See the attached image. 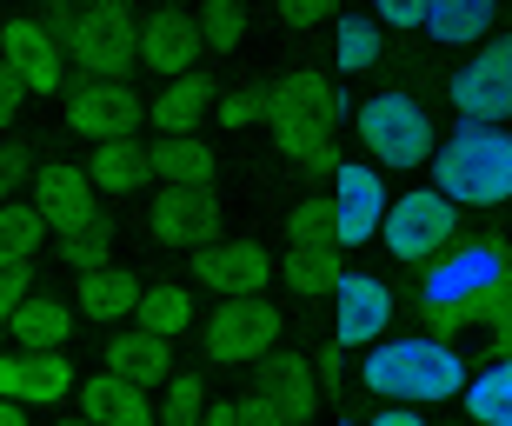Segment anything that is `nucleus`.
I'll use <instances>...</instances> for the list:
<instances>
[{
    "instance_id": "29",
    "label": "nucleus",
    "mask_w": 512,
    "mask_h": 426,
    "mask_svg": "<svg viewBox=\"0 0 512 426\" xmlns=\"http://www.w3.org/2000/svg\"><path fill=\"white\" fill-rule=\"evenodd\" d=\"M433 40H446V47H473V40L493 34V7H479V0H446V7H426V20H419Z\"/></svg>"
},
{
    "instance_id": "47",
    "label": "nucleus",
    "mask_w": 512,
    "mask_h": 426,
    "mask_svg": "<svg viewBox=\"0 0 512 426\" xmlns=\"http://www.w3.org/2000/svg\"><path fill=\"white\" fill-rule=\"evenodd\" d=\"M506 280H512V253H506Z\"/></svg>"
},
{
    "instance_id": "36",
    "label": "nucleus",
    "mask_w": 512,
    "mask_h": 426,
    "mask_svg": "<svg viewBox=\"0 0 512 426\" xmlns=\"http://www.w3.org/2000/svg\"><path fill=\"white\" fill-rule=\"evenodd\" d=\"M60 253H67V267H87V273H100V267H107V227L67 233V240H60Z\"/></svg>"
},
{
    "instance_id": "13",
    "label": "nucleus",
    "mask_w": 512,
    "mask_h": 426,
    "mask_svg": "<svg viewBox=\"0 0 512 426\" xmlns=\"http://www.w3.org/2000/svg\"><path fill=\"white\" fill-rule=\"evenodd\" d=\"M193 273H200V287H213L220 300H260V287L273 280V260H266V247H253V240H207V247L193 253Z\"/></svg>"
},
{
    "instance_id": "43",
    "label": "nucleus",
    "mask_w": 512,
    "mask_h": 426,
    "mask_svg": "<svg viewBox=\"0 0 512 426\" xmlns=\"http://www.w3.org/2000/svg\"><path fill=\"white\" fill-rule=\"evenodd\" d=\"M366 426H426V413H413V407H386L380 420H366Z\"/></svg>"
},
{
    "instance_id": "30",
    "label": "nucleus",
    "mask_w": 512,
    "mask_h": 426,
    "mask_svg": "<svg viewBox=\"0 0 512 426\" xmlns=\"http://www.w3.org/2000/svg\"><path fill=\"white\" fill-rule=\"evenodd\" d=\"M466 407L479 426H512V360H493L479 380H466Z\"/></svg>"
},
{
    "instance_id": "35",
    "label": "nucleus",
    "mask_w": 512,
    "mask_h": 426,
    "mask_svg": "<svg viewBox=\"0 0 512 426\" xmlns=\"http://www.w3.org/2000/svg\"><path fill=\"white\" fill-rule=\"evenodd\" d=\"M380 60V27L373 20H340V74H366Z\"/></svg>"
},
{
    "instance_id": "24",
    "label": "nucleus",
    "mask_w": 512,
    "mask_h": 426,
    "mask_svg": "<svg viewBox=\"0 0 512 426\" xmlns=\"http://www.w3.org/2000/svg\"><path fill=\"white\" fill-rule=\"evenodd\" d=\"M133 327L153 333V340H180L193 327V293L180 280H160V287H140V307H133Z\"/></svg>"
},
{
    "instance_id": "48",
    "label": "nucleus",
    "mask_w": 512,
    "mask_h": 426,
    "mask_svg": "<svg viewBox=\"0 0 512 426\" xmlns=\"http://www.w3.org/2000/svg\"><path fill=\"white\" fill-rule=\"evenodd\" d=\"M340 426H346V420H340Z\"/></svg>"
},
{
    "instance_id": "15",
    "label": "nucleus",
    "mask_w": 512,
    "mask_h": 426,
    "mask_svg": "<svg viewBox=\"0 0 512 426\" xmlns=\"http://www.w3.org/2000/svg\"><path fill=\"white\" fill-rule=\"evenodd\" d=\"M380 220H386L380 174L346 160L340 174H333V240L340 247H366V240H380Z\"/></svg>"
},
{
    "instance_id": "18",
    "label": "nucleus",
    "mask_w": 512,
    "mask_h": 426,
    "mask_svg": "<svg viewBox=\"0 0 512 426\" xmlns=\"http://www.w3.org/2000/svg\"><path fill=\"white\" fill-rule=\"evenodd\" d=\"M34 213H40V227H54L60 240L100 227L94 187H87V174H74V167H47V174L34 180Z\"/></svg>"
},
{
    "instance_id": "16",
    "label": "nucleus",
    "mask_w": 512,
    "mask_h": 426,
    "mask_svg": "<svg viewBox=\"0 0 512 426\" xmlns=\"http://www.w3.org/2000/svg\"><path fill=\"white\" fill-rule=\"evenodd\" d=\"M213 227H220V200L213 187H160L153 194V240L160 247H207Z\"/></svg>"
},
{
    "instance_id": "45",
    "label": "nucleus",
    "mask_w": 512,
    "mask_h": 426,
    "mask_svg": "<svg viewBox=\"0 0 512 426\" xmlns=\"http://www.w3.org/2000/svg\"><path fill=\"white\" fill-rule=\"evenodd\" d=\"M0 426H27V413H20V407H7V400H0Z\"/></svg>"
},
{
    "instance_id": "6",
    "label": "nucleus",
    "mask_w": 512,
    "mask_h": 426,
    "mask_svg": "<svg viewBox=\"0 0 512 426\" xmlns=\"http://www.w3.org/2000/svg\"><path fill=\"white\" fill-rule=\"evenodd\" d=\"M360 140L386 167H426L433 160V120L413 94H373L360 100Z\"/></svg>"
},
{
    "instance_id": "20",
    "label": "nucleus",
    "mask_w": 512,
    "mask_h": 426,
    "mask_svg": "<svg viewBox=\"0 0 512 426\" xmlns=\"http://www.w3.org/2000/svg\"><path fill=\"white\" fill-rule=\"evenodd\" d=\"M107 373L147 393V387H160V380H173V347L153 340V333H140V327H127V333L107 340Z\"/></svg>"
},
{
    "instance_id": "23",
    "label": "nucleus",
    "mask_w": 512,
    "mask_h": 426,
    "mask_svg": "<svg viewBox=\"0 0 512 426\" xmlns=\"http://www.w3.org/2000/svg\"><path fill=\"white\" fill-rule=\"evenodd\" d=\"M213 87L200 74H187V80H167V87H160V94L147 100V114L160 120V140H173V134H193V127H200V114H213Z\"/></svg>"
},
{
    "instance_id": "4",
    "label": "nucleus",
    "mask_w": 512,
    "mask_h": 426,
    "mask_svg": "<svg viewBox=\"0 0 512 426\" xmlns=\"http://www.w3.org/2000/svg\"><path fill=\"white\" fill-rule=\"evenodd\" d=\"M493 307H506V253L499 247H453L446 267L426 273V313L439 333L486 320Z\"/></svg>"
},
{
    "instance_id": "33",
    "label": "nucleus",
    "mask_w": 512,
    "mask_h": 426,
    "mask_svg": "<svg viewBox=\"0 0 512 426\" xmlns=\"http://www.w3.org/2000/svg\"><path fill=\"white\" fill-rule=\"evenodd\" d=\"M193 34H200V54H233L240 40H247V7H233V0H213L207 14L193 20Z\"/></svg>"
},
{
    "instance_id": "42",
    "label": "nucleus",
    "mask_w": 512,
    "mask_h": 426,
    "mask_svg": "<svg viewBox=\"0 0 512 426\" xmlns=\"http://www.w3.org/2000/svg\"><path fill=\"white\" fill-rule=\"evenodd\" d=\"M14 114H20V80L7 74V67H0V127H7Z\"/></svg>"
},
{
    "instance_id": "12",
    "label": "nucleus",
    "mask_w": 512,
    "mask_h": 426,
    "mask_svg": "<svg viewBox=\"0 0 512 426\" xmlns=\"http://www.w3.org/2000/svg\"><path fill=\"white\" fill-rule=\"evenodd\" d=\"M147 114V100L133 94L127 80H80L74 94H67V127L100 140H133V120Z\"/></svg>"
},
{
    "instance_id": "5",
    "label": "nucleus",
    "mask_w": 512,
    "mask_h": 426,
    "mask_svg": "<svg viewBox=\"0 0 512 426\" xmlns=\"http://www.w3.org/2000/svg\"><path fill=\"white\" fill-rule=\"evenodd\" d=\"M60 54H74L87 80H120L127 60H140V20L127 7H87L60 20Z\"/></svg>"
},
{
    "instance_id": "8",
    "label": "nucleus",
    "mask_w": 512,
    "mask_h": 426,
    "mask_svg": "<svg viewBox=\"0 0 512 426\" xmlns=\"http://www.w3.org/2000/svg\"><path fill=\"white\" fill-rule=\"evenodd\" d=\"M200 340H207V360H220V367H253L280 340V307L273 300H220Z\"/></svg>"
},
{
    "instance_id": "9",
    "label": "nucleus",
    "mask_w": 512,
    "mask_h": 426,
    "mask_svg": "<svg viewBox=\"0 0 512 426\" xmlns=\"http://www.w3.org/2000/svg\"><path fill=\"white\" fill-rule=\"evenodd\" d=\"M313 400H320V387H313L306 360H266V373L233 400V413H240V426H300Z\"/></svg>"
},
{
    "instance_id": "31",
    "label": "nucleus",
    "mask_w": 512,
    "mask_h": 426,
    "mask_svg": "<svg viewBox=\"0 0 512 426\" xmlns=\"http://www.w3.org/2000/svg\"><path fill=\"white\" fill-rule=\"evenodd\" d=\"M286 280L300 293H333L340 287V247H293L286 253Z\"/></svg>"
},
{
    "instance_id": "26",
    "label": "nucleus",
    "mask_w": 512,
    "mask_h": 426,
    "mask_svg": "<svg viewBox=\"0 0 512 426\" xmlns=\"http://www.w3.org/2000/svg\"><path fill=\"white\" fill-rule=\"evenodd\" d=\"M147 147L140 140H100L94 160H87V187H100V194H133L140 180H147Z\"/></svg>"
},
{
    "instance_id": "37",
    "label": "nucleus",
    "mask_w": 512,
    "mask_h": 426,
    "mask_svg": "<svg viewBox=\"0 0 512 426\" xmlns=\"http://www.w3.org/2000/svg\"><path fill=\"white\" fill-rule=\"evenodd\" d=\"M213 120H220V127H253V120H260V94H247V87L220 94L213 100Z\"/></svg>"
},
{
    "instance_id": "7",
    "label": "nucleus",
    "mask_w": 512,
    "mask_h": 426,
    "mask_svg": "<svg viewBox=\"0 0 512 426\" xmlns=\"http://www.w3.org/2000/svg\"><path fill=\"white\" fill-rule=\"evenodd\" d=\"M459 233V207L446 194H433V187H413V194H399L393 207H386L380 220V240L393 247V260H439V253L453 247Z\"/></svg>"
},
{
    "instance_id": "25",
    "label": "nucleus",
    "mask_w": 512,
    "mask_h": 426,
    "mask_svg": "<svg viewBox=\"0 0 512 426\" xmlns=\"http://www.w3.org/2000/svg\"><path fill=\"white\" fill-rule=\"evenodd\" d=\"M7 327H14V340L27 353H60V340L74 333V307H60V300H47V293H27Z\"/></svg>"
},
{
    "instance_id": "17",
    "label": "nucleus",
    "mask_w": 512,
    "mask_h": 426,
    "mask_svg": "<svg viewBox=\"0 0 512 426\" xmlns=\"http://www.w3.org/2000/svg\"><path fill=\"white\" fill-rule=\"evenodd\" d=\"M340 320H333V347H373L393 320V293L373 273H340Z\"/></svg>"
},
{
    "instance_id": "22",
    "label": "nucleus",
    "mask_w": 512,
    "mask_h": 426,
    "mask_svg": "<svg viewBox=\"0 0 512 426\" xmlns=\"http://www.w3.org/2000/svg\"><path fill=\"white\" fill-rule=\"evenodd\" d=\"M80 413L94 426H153V400L114 373H94L87 387H80Z\"/></svg>"
},
{
    "instance_id": "44",
    "label": "nucleus",
    "mask_w": 512,
    "mask_h": 426,
    "mask_svg": "<svg viewBox=\"0 0 512 426\" xmlns=\"http://www.w3.org/2000/svg\"><path fill=\"white\" fill-rule=\"evenodd\" d=\"M200 426H240V413H233V400H227V407H207V420H200Z\"/></svg>"
},
{
    "instance_id": "28",
    "label": "nucleus",
    "mask_w": 512,
    "mask_h": 426,
    "mask_svg": "<svg viewBox=\"0 0 512 426\" xmlns=\"http://www.w3.org/2000/svg\"><path fill=\"white\" fill-rule=\"evenodd\" d=\"M40 240H47V227H40L34 207H0V273H34V253Z\"/></svg>"
},
{
    "instance_id": "21",
    "label": "nucleus",
    "mask_w": 512,
    "mask_h": 426,
    "mask_svg": "<svg viewBox=\"0 0 512 426\" xmlns=\"http://www.w3.org/2000/svg\"><path fill=\"white\" fill-rule=\"evenodd\" d=\"M147 167L160 174V187H213L220 154H213L200 134H173V140H160V147H147Z\"/></svg>"
},
{
    "instance_id": "1",
    "label": "nucleus",
    "mask_w": 512,
    "mask_h": 426,
    "mask_svg": "<svg viewBox=\"0 0 512 426\" xmlns=\"http://www.w3.org/2000/svg\"><path fill=\"white\" fill-rule=\"evenodd\" d=\"M260 114L273 120L280 154L306 174H340V114L346 100L326 74H286L260 94Z\"/></svg>"
},
{
    "instance_id": "40",
    "label": "nucleus",
    "mask_w": 512,
    "mask_h": 426,
    "mask_svg": "<svg viewBox=\"0 0 512 426\" xmlns=\"http://www.w3.org/2000/svg\"><path fill=\"white\" fill-rule=\"evenodd\" d=\"M280 20H286V27H320V20H333V14H326V7H313V0H293V7L280 0Z\"/></svg>"
},
{
    "instance_id": "34",
    "label": "nucleus",
    "mask_w": 512,
    "mask_h": 426,
    "mask_svg": "<svg viewBox=\"0 0 512 426\" xmlns=\"http://www.w3.org/2000/svg\"><path fill=\"white\" fill-rule=\"evenodd\" d=\"M286 227H293V247H340L333 240V200H300L286 213Z\"/></svg>"
},
{
    "instance_id": "3",
    "label": "nucleus",
    "mask_w": 512,
    "mask_h": 426,
    "mask_svg": "<svg viewBox=\"0 0 512 426\" xmlns=\"http://www.w3.org/2000/svg\"><path fill=\"white\" fill-rule=\"evenodd\" d=\"M433 194L453 207H499L512 200V134L499 127H459L446 147H433Z\"/></svg>"
},
{
    "instance_id": "39",
    "label": "nucleus",
    "mask_w": 512,
    "mask_h": 426,
    "mask_svg": "<svg viewBox=\"0 0 512 426\" xmlns=\"http://www.w3.org/2000/svg\"><path fill=\"white\" fill-rule=\"evenodd\" d=\"M20 300H27V273H0V327L20 313Z\"/></svg>"
},
{
    "instance_id": "14",
    "label": "nucleus",
    "mask_w": 512,
    "mask_h": 426,
    "mask_svg": "<svg viewBox=\"0 0 512 426\" xmlns=\"http://www.w3.org/2000/svg\"><path fill=\"white\" fill-rule=\"evenodd\" d=\"M74 393V360L67 353H0V400L7 407H54Z\"/></svg>"
},
{
    "instance_id": "27",
    "label": "nucleus",
    "mask_w": 512,
    "mask_h": 426,
    "mask_svg": "<svg viewBox=\"0 0 512 426\" xmlns=\"http://www.w3.org/2000/svg\"><path fill=\"white\" fill-rule=\"evenodd\" d=\"M133 307H140V280L127 267H100L80 280V313L87 320H133Z\"/></svg>"
},
{
    "instance_id": "11",
    "label": "nucleus",
    "mask_w": 512,
    "mask_h": 426,
    "mask_svg": "<svg viewBox=\"0 0 512 426\" xmlns=\"http://www.w3.org/2000/svg\"><path fill=\"white\" fill-rule=\"evenodd\" d=\"M0 67L20 80V94H60V74H67L60 34L34 14H14L0 27Z\"/></svg>"
},
{
    "instance_id": "19",
    "label": "nucleus",
    "mask_w": 512,
    "mask_h": 426,
    "mask_svg": "<svg viewBox=\"0 0 512 426\" xmlns=\"http://www.w3.org/2000/svg\"><path fill=\"white\" fill-rule=\"evenodd\" d=\"M193 60H200V34H193L187 14H147L140 20V67H153L160 80H187Z\"/></svg>"
},
{
    "instance_id": "41",
    "label": "nucleus",
    "mask_w": 512,
    "mask_h": 426,
    "mask_svg": "<svg viewBox=\"0 0 512 426\" xmlns=\"http://www.w3.org/2000/svg\"><path fill=\"white\" fill-rule=\"evenodd\" d=\"M20 167H27V154H20V147H0V207H7V194H14Z\"/></svg>"
},
{
    "instance_id": "46",
    "label": "nucleus",
    "mask_w": 512,
    "mask_h": 426,
    "mask_svg": "<svg viewBox=\"0 0 512 426\" xmlns=\"http://www.w3.org/2000/svg\"><path fill=\"white\" fill-rule=\"evenodd\" d=\"M67 426H94V420H87V413H80V420H67Z\"/></svg>"
},
{
    "instance_id": "2",
    "label": "nucleus",
    "mask_w": 512,
    "mask_h": 426,
    "mask_svg": "<svg viewBox=\"0 0 512 426\" xmlns=\"http://www.w3.org/2000/svg\"><path fill=\"white\" fill-rule=\"evenodd\" d=\"M360 380L386 393L393 407H426V400H453L466 387V360L446 340H380L366 353Z\"/></svg>"
},
{
    "instance_id": "32",
    "label": "nucleus",
    "mask_w": 512,
    "mask_h": 426,
    "mask_svg": "<svg viewBox=\"0 0 512 426\" xmlns=\"http://www.w3.org/2000/svg\"><path fill=\"white\" fill-rule=\"evenodd\" d=\"M207 420V393L193 373H173L167 393H160V407H153V426H200Z\"/></svg>"
},
{
    "instance_id": "10",
    "label": "nucleus",
    "mask_w": 512,
    "mask_h": 426,
    "mask_svg": "<svg viewBox=\"0 0 512 426\" xmlns=\"http://www.w3.org/2000/svg\"><path fill=\"white\" fill-rule=\"evenodd\" d=\"M453 107L466 114V127H499V120H512V34L493 40V47H479L453 74Z\"/></svg>"
},
{
    "instance_id": "38",
    "label": "nucleus",
    "mask_w": 512,
    "mask_h": 426,
    "mask_svg": "<svg viewBox=\"0 0 512 426\" xmlns=\"http://www.w3.org/2000/svg\"><path fill=\"white\" fill-rule=\"evenodd\" d=\"M419 20H426V7H419V0H380V14H373V27H419Z\"/></svg>"
}]
</instances>
